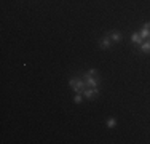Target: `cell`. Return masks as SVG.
Masks as SVG:
<instances>
[{
	"label": "cell",
	"instance_id": "2",
	"mask_svg": "<svg viewBox=\"0 0 150 144\" xmlns=\"http://www.w3.org/2000/svg\"><path fill=\"white\" fill-rule=\"evenodd\" d=\"M99 95V86H86V90L83 91V96L86 99H94Z\"/></svg>",
	"mask_w": 150,
	"mask_h": 144
},
{
	"label": "cell",
	"instance_id": "11",
	"mask_svg": "<svg viewBox=\"0 0 150 144\" xmlns=\"http://www.w3.org/2000/svg\"><path fill=\"white\" fill-rule=\"evenodd\" d=\"M88 75H93V77H99V72H98V69H90L86 72Z\"/></svg>",
	"mask_w": 150,
	"mask_h": 144
},
{
	"label": "cell",
	"instance_id": "3",
	"mask_svg": "<svg viewBox=\"0 0 150 144\" xmlns=\"http://www.w3.org/2000/svg\"><path fill=\"white\" fill-rule=\"evenodd\" d=\"M85 83H86V86H99V83H101V78L99 77H93V75H88L85 74Z\"/></svg>",
	"mask_w": 150,
	"mask_h": 144
},
{
	"label": "cell",
	"instance_id": "5",
	"mask_svg": "<svg viewBox=\"0 0 150 144\" xmlns=\"http://www.w3.org/2000/svg\"><path fill=\"white\" fill-rule=\"evenodd\" d=\"M139 34H141V37L142 38H150V23H145L144 26H142V29H141V32H139Z\"/></svg>",
	"mask_w": 150,
	"mask_h": 144
},
{
	"label": "cell",
	"instance_id": "8",
	"mask_svg": "<svg viewBox=\"0 0 150 144\" xmlns=\"http://www.w3.org/2000/svg\"><path fill=\"white\" fill-rule=\"evenodd\" d=\"M131 42H133L134 45H141V43L144 42V38L141 37V34H139V32H134V34L131 35Z\"/></svg>",
	"mask_w": 150,
	"mask_h": 144
},
{
	"label": "cell",
	"instance_id": "9",
	"mask_svg": "<svg viewBox=\"0 0 150 144\" xmlns=\"http://www.w3.org/2000/svg\"><path fill=\"white\" fill-rule=\"evenodd\" d=\"M85 96H83V93H75V98H74V103L75 104H80L81 103V99H83Z\"/></svg>",
	"mask_w": 150,
	"mask_h": 144
},
{
	"label": "cell",
	"instance_id": "1",
	"mask_svg": "<svg viewBox=\"0 0 150 144\" xmlns=\"http://www.w3.org/2000/svg\"><path fill=\"white\" fill-rule=\"evenodd\" d=\"M69 85H70V88H72L75 93H83L85 90H86V83H85V80H80V78H70Z\"/></svg>",
	"mask_w": 150,
	"mask_h": 144
},
{
	"label": "cell",
	"instance_id": "6",
	"mask_svg": "<svg viewBox=\"0 0 150 144\" xmlns=\"http://www.w3.org/2000/svg\"><path fill=\"white\" fill-rule=\"evenodd\" d=\"M109 35H110V38H112V42H115V43L121 42V38H123V35H121L120 31H112Z\"/></svg>",
	"mask_w": 150,
	"mask_h": 144
},
{
	"label": "cell",
	"instance_id": "7",
	"mask_svg": "<svg viewBox=\"0 0 150 144\" xmlns=\"http://www.w3.org/2000/svg\"><path fill=\"white\" fill-rule=\"evenodd\" d=\"M141 53H144V55H149L150 53V38L141 43Z\"/></svg>",
	"mask_w": 150,
	"mask_h": 144
},
{
	"label": "cell",
	"instance_id": "10",
	"mask_svg": "<svg viewBox=\"0 0 150 144\" xmlns=\"http://www.w3.org/2000/svg\"><path fill=\"white\" fill-rule=\"evenodd\" d=\"M115 125H117V120H115L113 117L107 120V127H109V128H115Z\"/></svg>",
	"mask_w": 150,
	"mask_h": 144
},
{
	"label": "cell",
	"instance_id": "4",
	"mask_svg": "<svg viewBox=\"0 0 150 144\" xmlns=\"http://www.w3.org/2000/svg\"><path fill=\"white\" fill-rule=\"evenodd\" d=\"M99 46H101L102 50H107V48H110V46H112V38H110L109 34H107L105 37L101 38V42H99Z\"/></svg>",
	"mask_w": 150,
	"mask_h": 144
}]
</instances>
